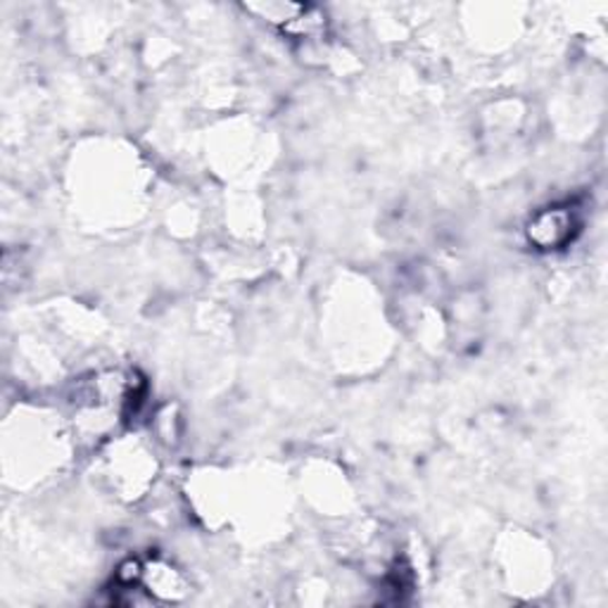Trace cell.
<instances>
[{
  "instance_id": "6da1fadb",
  "label": "cell",
  "mask_w": 608,
  "mask_h": 608,
  "mask_svg": "<svg viewBox=\"0 0 608 608\" xmlns=\"http://www.w3.org/2000/svg\"><path fill=\"white\" fill-rule=\"evenodd\" d=\"M576 212L568 207H551L532 219L528 236L540 248H564L576 233Z\"/></svg>"
}]
</instances>
